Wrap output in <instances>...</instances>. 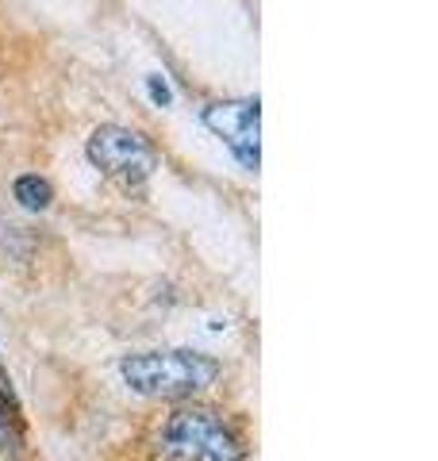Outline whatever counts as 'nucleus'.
Listing matches in <instances>:
<instances>
[{
	"label": "nucleus",
	"mask_w": 438,
	"mask_h": 461,
	"mask_svg": "<svg viewBox=\"0 0 438 461\" xmlns=\"http://www.w3.org/2000/svg\"><path fill=\"white\" fill-rule=\"evenodd\" d=\"M120 373L131 393L151 400H185L212 388L219 377V362L196 350H142L127 354Z\"/></svg>",
	"instance_id": "obj_1"
},
{
	"label": "nucleus",
	"mask_w": 438,
	"mask_h": 461,
	"mask_svg": "<svg viewBox=\"0 0 438 461\" xmlns=\"http://www.w3.org/2000/svg\"><path fill=\"white\" fill-rule=\"evenodd\" d=\"M162 461H242L246 446L239 430L212 408H178L158 430Z\"/></svg>",
	"instance_id": "obj_2"
},
{
	"label": "nucleus",
	"mask_w": 438,
	"mask_h": 461,
	"mask_svg": "<svg viewBox=\"0 0 438 461\" xmlns=\"http://www.w3.org/2000/svg\"><path fill=\"white\" fill-rule=\"evenodd\" d=\"M85 154H89V162L105 173V177L127 185V189H139L158 166V154H154L151 142H146L139 131H131V127H120V123L96 127L89 135Z\"/></svg>",
	"instance_id": "obj_3"
},
{
	"label": "nucleus",
	"mask_w": 438,
	"mask_h": 461,
	"mask_svg": "<svg viewBox=\"0 0 438 461\" xmlns=\"http://www.w3.org/2000/svg\"><path fill=\"white\" fill-rule=\"evenodd\" d=\"M204 123L208 131H215L219 139L227 142V150L239 158L242 169L258 173L261 166V104L254 100H219V104L204 108Z\"/></svg>",
	"instance_id": "obj_4"
},
{
	"label": "nucleus",
	"mask_w": 438,
	"mask_h": 461,
	"mask_svg": "<svg viewBox=\"0 0 438 461\" xmlns=\"http://www.w3.org/2000/svg\"><path fill=\"white\" fill-rule=\"evenodd\" d=\"M12 193H16L20 208H27V212H47V208H50V200H54L50 181H47V177H39V173H23V177H16Z\"/></svg>",
	"instance_id": "obj_5"
},
{
	"label": "nucleus",
	"mask_w": 438,
	"mask_h": 461,
	"mask_svg": "<svg viewBox=\"0 0 438 461\" xmlns=\"http://www.w3.org/2000/svg\"><path fill=\"white\" fill-rule=\"evenodd\" d=\"M23 450V420H20V403H8L0 396V454L20 457Z\"/></svg>",
	"instance_id": "obj_6"
},
{
	"label": "nucleus",
	"mask_w": 438,
	"mask_h": 461,
	"mask_svg": "<svg viewBox=\"0 0 438 461\" xmlns=\"http://www.w3.org/2000/svg\"><path fill=\"white\" fill-rule=\"evenodd\" d=\"M146 93H151V100L158 108H169L173 104V89H169V81L162 74H151L146 77Z\"/></svg>",
	"instance_id": "obj_7"
}]
</instances>
